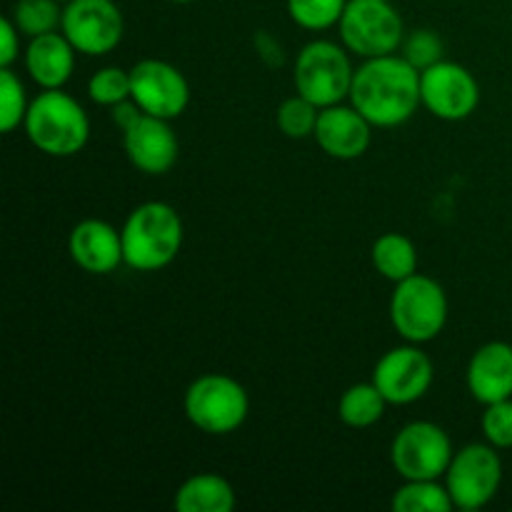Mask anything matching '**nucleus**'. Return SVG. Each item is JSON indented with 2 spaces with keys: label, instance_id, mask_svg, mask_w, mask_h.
Wrapping results in <instances>:
<instances>
[{
  "label": "nucleus",
  "instance_id": "f257e3e1",
  "mask_svg": "<svg viewBox=\"0 0 512 512\" xmlns=\"http://www.w3.org/2000/svg\"><path fill=\"white\" fill-rule=\"evenodd\" d=\"M348 100L373 128H398L423 105L420 70L398 53L363 60V65L355 68Z\"/></svg>",
  "mask_w": 512,
  "mask_h": 512
},
{
  "label": "nucleus",
  "instance_id": "f03ea898",
  "mask_svg": "<svg viewBox=\"0 0 512 512\" xmlns=\"http://www.w3.org/2000/svg\"><path fill=\"white\" fill-rule=\"evenodd\" d=\"M123 260L135 273H158L180 255L185 225L178 210L163 200H148L130 210L120 228Z\"/></svg>",
  "mask_w": 512,
  "mask_h": 512
},
{
  "label": "nucleus",
  "instance_id": "7ed1b4c3",
  "mask_svg": "<svg viewBox=\"0 0 512 512\" xmlns=\"http://www.w3.org/2000/svg\"><path fill=\"white\" fill-rule=\"evenodd\" d=\"M23 130L40 153L50 158H73L88 145L90 118L83 105L63 88L43 90L30 100Z\"/></svg>",
  "mask_w": 512,
  "mask_h": 512
},
{
  "label": "nucleus",
  "instance_id": "20e7f679",
  "mask_svg": "<svg viewBox=\"0 0 512 512\" xmlns=\"http://www.w3.org/2000/svg\"><path fill=\"white\" fill-rule=\"evenodd\" d=\"M388 315L393 330L405 343L425 345L438 338L448 325V295L438 280L415 273L395 283Z\"/></svg>",
  "mask_w": 512,
  "mask_h": 512
},
{
  "label": "nucleus",
  "instance_id": "39448f33",
  "mask_svg": "<svg viewBox=\"0 0 512 512\" xmlns=\"http://www.w3.org/2000/svg\"><path fill=\"white\" fill-rule=\"evenodd\" d=\"M185 418L205 435H230L243 428L250 415L248 390L223 373H205L183 395Z\"/></svg>",
  "mask_w": 512,
  "mask_h": 512
},
{
  "label": "nucleus",
  "instance_id": "423d86ee",
  "mask_svg": "<svg viewBox=\"0 0 512 512\" xmlns=\"http://www.w3.org/2000/svg\"><path fill=\"white\" fill-rule=\"evenodd\" d=\"M355 68L350 50L333 40H313L298 53L293 65L295 93L308 98L318 108L345 103L353 88Z\"/></svg>",
  "mask_w": 512,
  "mask_h": 512
},
{
  "label": "nucleus",
  "instance_id": "0eeeda50",
  "mask_svg": "<svg viewBox=\"0 0 512 512\" xmlns=\"http://www.w3.org/2000/svg\"><path fill=\"white\" fill-rule=\"evenodd\" d=\"M340 43L358 58H380L403 48L405 25L390 0H348L338 23Z\"/></svg>",
  "mask_w": 512,
  "mask_h": 512
},
{
  "label": "nucleus",
  "instance_id": "6e6552de",
  "mask_svg": "<svg viewBox=\"0 0 512 512\" xmlns=\"http://www.w3.org/2000/svg\"><path fill=\"white\" fill-rule=\"evenodd\" d=\"M453 440L430 420H415L390 443V463L403 480H440L445 478L453 460Z\"/></svg>",
  "mask_w": 512,
  "mask_h": 512
},
{
  "label": "nucleus",
  "instance_id": "1a4fd4ad",
  "mask_svg": "<svg viewBox=\"0 0 512 512\" xmlns=\"http://www.w3.org/2000/svg\"><path fill=\"white\" fill-rule=\"evenodd\" d=\"M458 510H480L493 503L503 485V460L490 443H470L450 460L443 478Z\"/></svg>",
  "mask_w": 512,
  "mask_h": 512
},
{
  "label": "nucleus",
  "instance_id": "9d476101",
  "mask_svg": "<svg viewBox=\"0 0 512 512\" xmlns=\"http://www.w3.org/2000/svg\"><path fill=\"white\" fill-rule=\"evenodd\" d=\"M60 30L80 55L100 58L120 45L125 18L113 0H68Z\"/></svg>",
  "mask_w": 512,
  "mask_h": 512
},
{
  "label": "nucleus",
  "instance_id": "9b49d317",
  "mask_svg": "<svg viewBox=\"0 0 512 512\" xmlns=\"http://www.w3.org/2000/svg\"><path fill=\"white\" fill-rule=\"evenodd\" d=\"M420 100L433 118L460 123L478 110L480 83L465 65L443 58L420 73Z\"/></svg>",
  "mask_w": 512,
  "mask_h": 512
},
{
  "label": "nucleus",
  "instance_id": "f8f14e48",
  "mask_svg": "<svg viewBox=\"0 0 512 512\" xmlns=\"http://www.w3.org/2000/svg\"><path fill=\"white\" fill-rule=\"evenodd\" d=\"M130 98L143 108V113L175 120L188 108L190 85L173 63L145 58L130 68Z\"/></svg>",
  "mask_w": 512,
  "mask_h": 512
},
{
  "label": "nucleus",
  "instance_id": "ddd939ff",
  "mask_svg": "<svg viewBox=\"0 0 512 512\" xmlns=\"http://www.w3.org/2000/svg\"><path fill=\"white\" fill-rule=\"evenodd\" d=\"M435 380L433 360L415 343L388 350L373 368L375 388L388 405H413L428 395Z\"/></svg>",
  "mask_w": 512,
  "mask_h": 512
},
{
  "label": "nucleus",
  "instance_id": "4468645a",
  "mask_svg": "<svg viewBox=\"0 0 512 512\" xmlns=\"http://www.w3.org/2000/svg\"><path fill=\"white\" fill-rule=\"evenodd\" d=\"M123 148L135 170L145 175H165L178 163L180 143L170 120L143 113L123 130Z\"/></svg>",
  "mask_w": 512,
  "mask_h": 512
},
{
  "label": "nucleus",
  "instance_id": "2eb2a0df",
  "mask_svg": "<svg viewBox=\"0 0 512 512\" xmlns=\"http://www.w3.org/2000/svg\"><path fill=\"white\" fill-rule=\"evenodd\" d=\"M313 138L328 158L355 160L368 153L373 125L355 105L338 103L320 110Z\"/></svg>",
  "mask_w": 512,
  "mask_h": 512
},
{
  "label": "nucleus",
  "instance_id": "dca6fc26",
  "mask_svg": "<svg viewBox=\"0 0 512 512\" xmlns=\"http://www.w3.org/2000/svg\"><path fill=\"white\" fill-rule=\"evenodd\" d=\"M68 253L73 263L90 275H110L125 265L120 230L100 218L80 220L70 230Z\"/></svg>",
  "mask_w": 512,
  "mask_h": 512
},
{
  "label": "nucleus",
  "instance_id": "f3484780",
  "mask_svg": "<svg viewBox=\"0 0 512 512\" xmlns=\"http://www.w3.org/2000/svg\"><path fill=\"white\" fill-rule=\"evenodd\" d=\"M465 383L480 405L512 398V345L503 340L480 345L468 363Z\"/></svg>",
  "mask_w": 512,
  "mask_h": 512
},
{
  "label": "nucleus",
  "instance_id": "a211bd4d",
  "mask_svg": "<svg viewBox=\"0 0 512 512\" xmlns=\"http://www.w3.org/2000/svg\"><path fill=\"white\" fill-rule=\"evenodd\" d=\"M75 55H78V50L70 45L63 30H55V33L30 38L23 53V63L30 80L40 90H58L65 88V83L73 78Z\"/></svg>",
  "mask_w": 512,
  "mask_h": 512
},
{
  "label": "nucleus",
  "instance_id": "6ab92c4d",
  "mask_svg": "<svg viewBox=\"0 0 512 512\" xmlns=\"http://www.w3.org/2000/svg\"><path fill=\"white\" fill-rule=\"evenodd\" d=\"M238 503L235 490L223 475L198 473L175 490L173 508L178 512H230Z\"/></svg>",
  "mask_w": 512,
  "mask_h": 512
},
{
  "label": "nucleus",
  "instance_id": "aec40b11",
  "mask_svg": "<svg viewBox=\"0 0 512 512\" xmlns=\"http://www.w3.org/2000/svg\"><path fill=\"white\" fill-rule=\"evenodd\" d=\"M370 260L373 268L390 283H400L418 273V248L403 233L380 235L370 250Z\"/></svg>",
  "mask_w": 512,
  "mask_h": 512
},
{
  "label": "nucleus",
  "instance_id": "412c9836",
  "mask_svg": "<svg viewBox=\"0 0 512 512\" xmlns=\"http://www.w3.org/2000/svg\"><path fill=\"white\" fill-rule=\"evenodd\" d=\"M385 408H388V400L375 388L373 380L370 383H355L340 395L338 418L348 428L365 430L383 420Z\"/></svg>",
  "mask_w": 512,
  "mask_h": 512
},
{
  "label": "nucleus",
  "instance_id": "4be33fe9",
  "mask_svg": "<svg viewBox=\"0 0 512 512\" xmlns=\"http://www.w3.org/2000/svg\"><path fill=\"white\" fill-rule=\"evenodd\" d=\"M390 508L393 512H450L455 503L440 480H405L393 493Z\"/></svg>",
  "mask_w": 512,
  "mask_h": 512
},
{
  "label": "nucleus",
  "instance_id": "5701e85b",
  "mask_svg": "<svg viewBox=\"0 0 512 512\" xmlns=\"http://www.w3.org/2000/svg\"><path fill=\"white\" fill-rule=\"evenodd\" d=\"M10 18L25 38H38V35L60 30L63 8H60V0H18Z\"/></svg>",
  "mask_w": 512,
  "mask_h": 512
},
{
  "label": "nucleus",
  "instance_id": "b1692460",
  "mask_svg": "<svg viewBox=\"0 0 512 512\" xmlns=\"http://www.w3.org/2000/svg\"><path fill=\"white\" fill-rule=\"evenodd\" d=\"M320 110L315 103H310L308 98H303L300 93H295L293 98H285L280 103L278 115H275V123H278L280 133L290 140H305L315 135V125H318Z\"/></svg>",
  "mask_w": 512,
  "mask_h": 512
},
{
  "label": "nucleus",
  "instance_id": "393cba45",
  "mask_svg": "<svg viewBox=\"0 0 512 512\" xmlns=\"http://www.w3.org/2000/svg\"><path fill=\"white\" fill-rule=\"evenodd\" d=\"M345 5L348 0H288V15L298 28L320 33L340 23Z\"/></svg>",
  "mask_w": 512,
  "mask_h": 512
},
{
  "label": "nucleus",
  "instance_id": "a878e982",
  "mask_svg": "<svg viewBox=\"0 0 512 512\" xmlns=\"http://www.w3.org/2000/svg\"><path fill=\"white\" fill-rule=\"evenodd\" d=\"M30 100L25 95V85L10 68H0V130L13 133L25 123Z\"/></svg>",
  "mask_w": 512,
  "mask_h": 512
},
{
  "label": "nucleus",
  "instance_id": "bb28decb",
  "mask_svg": "<svg viewBox=\"0 0 512 512\" xmlns=\"http://www.w3.org/2000/svg\"><path fill=\"white\" fill-rule=\"evenodd\" d=\"M88 98L95 105L113 108L130 98V70L118 68V65H105L95 70L88 80Z\"/></svg>",
  "mask_w": 512,
  "mask_h": 512
},
{
  "label": "nucleus",
  "instance_id": "cd10ccee",
  "mask_svg": "<svg viewBox=\"0 0 512 512\" xmlns=\"http://www.w3.org/2000/svg\"><path fill=\"white\" fill-rule=\"evenodd\" d=\"M400 50H403V58L408 60L413 68H418L420 73H423L425 68H430V65L443 60L445 43L435 30L420 28V30H413L410 35H405L403 48Z\"/></svg>",
  "mask_w": 512,
  "mask_h": 512
},
{
  "label": "nucleus",
  "instance_id": "c85d7f7f",
  "mask_svg": "<svg viewBox=\"0 0 512 512\" xmlns=\"http://www.w3.org/2000/svg\"><path fill=\"white\" fill-rule=\"evenodd\" d=\"M485 440L498 450L512 448V398L500 403L485 405V413L480 418Z\"/></svg>",
  "mask_w": 512,
  "mask_h": 512
},
{
  "label": "nucleus",
  "instance_id": "c756f323",
  "mask_svg": "<svg viewBox=\"0 0 512 512\" xmlns=\"http://www.w3.org/2000/svg\"><path fill=\"white\" fill-rule=\"evenodd\" d=\"M20 30L18 25L13 23V18H3L0 20V68H10L15 60L20 58Z\"/></svg>",
  "mask_w": 512,
  "mask_h": 512
},
{
  "label": "nucleus",
  "instance_id": "7c9ffc66",
  "mask_svg": "<svg viewBox=\"0 0 512 512\" xmlns=\"http://www.w3.org/2000/svg\"><path fill=\"white\" fill-rule=\"evenodd\" d=\"M140 115H143V108H140L133 98L123 100V103H118L110 108V118H113V123L120 128V133H123L128 125H133Z\"/></svg>",
  "mask_w": 512,
  "mask_h": 512
},
{
  "label": "nucleus",
  "instance_id": "2f4dec72",
  "mask_svg": "<svg viewBox=\"0 0 512 512\" xmlns=\"http://www.w3.org/2000/svg\"><path fill=\"white\" fill-rule=\"evenodd\" d=\"M168 3H175V5H188V3H198V0H168Z\"/></svg>",
  "mask_w": 512,
  "mask_h": 512
},
{
  "label": "nucleus",
  "instance_id": "473e14b6",
  "mask_svg": "<svg viewBox=\"0 0 512 512\" xmlns=\"http://www.w3.org/2000/svg\"><path fill=\"white\" fill-rule=\"evenodd\" d=\"M60 3H68V0H60Z\"/></svg>",
  "mask_w": 512,
  "mask_h": 512
},
{
  "label": "nucleus",
  "instance_id": "72a5a7b5",
  "mask_svg": "<svg viewBox=\"0 0 512 512\" xmlns=\"http://www.w3.org/2000/svg\"><path fill=\"white\" fill-rule=\"evenodd\" d=\"M390 3H393V0H390Z\"/></svg>",
  "mask_w": 512,
  "mask_h": 512
}]
</instances>
